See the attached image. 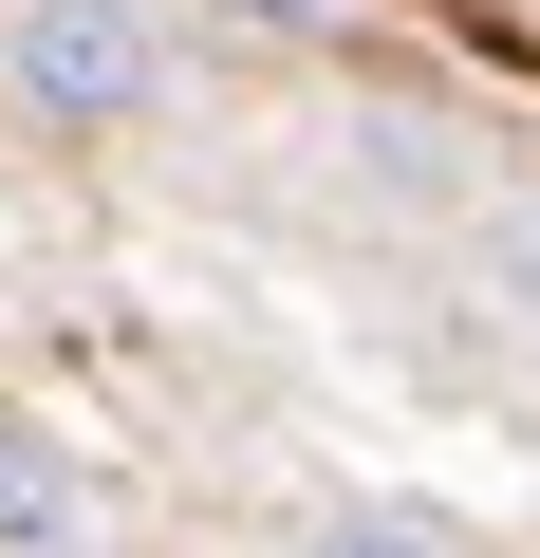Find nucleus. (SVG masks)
<instances>
[{"label": "nucleus", "mask_w": 540, "mask_h": 558, "mask_svg": "<svg viewBox=\"0 0 540 558\" xmlns=\"http://www.w3.org/2000/svg\"><path fill=\"white\" fill-rule=\"evenodd\" d=\"M299 558H466V539H447V521H392V502H355V521H317Z\"/></svg>", "instance_id": "3"}, {"label": "nucleus", "mask_w": 540, "mask_h": 558, "mask_svg": "<svg viewBox=\"0 0 540 558\" xmlns=\"http://www.w3.org/2000/svg\"><path fill=\"white\" fill-rule=\"evenodd\" d=\"M0 558H94V465L38 410H0Z\"/></svg>", "instance_id": "2"}, {"label": "nucleus", "mask_w": 540, "mask_h": 558, "mask_svg": "<svg viewBox=\"0 0 540 558\" xmlns=\"http://www.w3.org/2000/svg\"><path fill=\"white\" fill-rule=\"evenodd\" d=\"M0 75H20L57 131H112V112L168 94V38L131 20V0H20V20H0Z\"/></svg>", "instance_id": "1"}]
</instances>
